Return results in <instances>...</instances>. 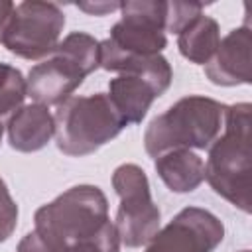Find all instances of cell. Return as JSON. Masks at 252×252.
Here are the masks:
<instances>
[{
    "label": "cell",
    "instance_id": "obj_13",
    "mask_svg": "<svg viewBox=\"0 0 252 252\" xmlns=\"http://www.w3.org/2000/svg\"><path fill=\"white\" fill-rule=\"evenodd\" d=\"M158 177L173 193H191L205 179V163L193 150H171L154 159Z\"/></svg>",
    "mask_w": 252,
    "mask_h": 252
},
{
    "label": "cell",
    "instance_id": "obj_6",
    "mask_svg": "<svg viewBox=\"0 0 252 252\" xmlns=\"http://www.w3.org/2000/svg\"><path fill=\"white\" fill-rule=\"evenodd\" d=\"M112 187L120 197L114 220L120 244L128 248L146 246L158 234L161 220L146 171L136 163H122L112 173Z\"/></svg>",
    "mask_w": 252,
    "mask_h": 252
},
{
    "label": "cell",
    "instance_id": "obj_20",
    "mask_svg": "<svg viewBox=\"0 0 252 252\" xmlns=\"http://www.w3.org/2000/svg\"><path fill=\"white\" fill-rule=\"evenodd\" d=\"M77 8L87 12L89 16H106L114 10H120V2H83L77 4Z\"/></svg>",
    "mask_w": 252,
    "mask_h": 252
},
{
    "label": "cell",
    "instance_id": "obj_21",
    "mask_svg": "<svg viewBox=\"0 0 252 252\" xmlns=\"http://www.w3.org/2000/svg\"><path fill=\"white\" fill-rule=\"evenodd\" d=\"M14 6L16 4H12L8 0H0V37H2V32H4V28H6L12 12H14Z\"/></svg>",
    "mask_w": 252,
    "mask_h": 252
},
{
    "label": "cell",
    "instance_id": "obj_2",
    "mask_svg": "<svg viewBox=\"0 0 252 252\" xmlns=\"http://www.w3.org/2000/svg\"><path fill=\"white\" fill-rule=\"evenodd\" d=\"M250 102L224 108V134L209 146L205 179L242 213H250Z\"/></svg>",
    "mask_w": 252,
    "mask_h": 252
},
{
    "label": "cell",
    "instance_id": "obj_9",
    "mask_svg": "<svg viewBox=\"0 0 252 252\" xmlns=\"http://www.w3.org/2000/svg\"><path fill=\"white\" fill-rule=\"evenodd\" d=\"M252 35L250 26L230 30L219 43L215 55L205 65V77L219 87L252 83Z\"/></svg>",
    "mask_w": 252,
    "mask_h": 252
},
{
    "label": "cell",
    "instance_id": "obj_15",
    "mask_svg": "<svg viewBox=\"0 0 252 252\" xmlns=\"http://www.w3.org/2000/svg\"><path fill=\"white\" fill-rule=\"evenodd\" d=\"M55 53L67 57L87 77L100 67V41L85 32H71L65 35L55 47Z\"/></svg>",
    "mask_w": 252,
    "mask_h": 252
},
{
    "label": "cell",
    "instance_id": "obj_16",
    "mask_svg": "<svg viewBox=\"0 0 252 252\" xmlns=\"http://www.w3.org/2000/svg\"><path fill=\"white\" fill-rule=\"evenodd\" d=\"M28 96V85L20 69L0 63V116L16 112Z\"/></svg>",
    "mask_w": 252,
    "mask_h": 252
},
{
    "label": "cell",
    "instance_id": "obj_5",
    "mask_svg": "<svg viewBox=\"0 0 252 252\" xmlns=\"http://www.w3.org/2000/svg\"><path fill=\"white\" fill-rule=\"evenodd\" d=\"M120 14L122 18L110 28V35L100 41V67L106 71L116 61L128 57L159 55L167 45V2H120Z\"/></svg>",
    "mask_w": 252,
    "mask_h": 252
},
{
    "label": "cell",
    "instance_id": "obj_17",
    "mask_svg": "<svg viewBox=\"0 0 252 252\" xmlns=\"http://www.w3.org/2000/svg\"><path fill=\"white\" fill-rule=\"evenodd\" d=\"M65 252H120V236L118 230L114 226V222L110 220L94 238L81 242L77 246H71Z\"/></svg>",
    "mask_w": 252,
    "mask_h": 252
},
{
    "label": "cell",
    "instance_id": "obj_8",
    "mask_svg": "<svg viewBox=\"0 0 252 252\" xmlns=\"http://www.w3.org/2000/svg\"><path fill=\"white\" fill-rule=\"evenodd\" d=\"M224 238L219 217L201 207L181 209L146 244V252H213Z\"/></svg>",
    "mask_w": 252,
    "mask_h": 252
},
{
    "label": "cell",
    "instance_id": "obj_3",
    "mask_svg": "<svg viewBox=\"0 0 252 252\" xmlns=\"http://www.w3.org/2000/svg\"><path fill=\"white\" fill-rule=\"evenodd\" d=\"M226 104L189 94L158 114L144 132V148L150 158L171 150H207L220 134Z\"/></svg>",
    "mask_w": 252,
    "mask_h": 252
},
{
    "label": "cell",
    "instance_id": "obj_12",
    "mask_svg": "<svg viewBox=\"0 0 252 252\" xmlns=\"http://www.w3.org/2000/svg\"><path fill=\"white\" fill-rule=\"evenodd\" d=\"M158 96L154 85L140 75H118L108 83V98L126 126L140 124Z\"/></svg>",
    "mask_w": 252,
    "mask_h": 252
},
{
    "label": "cell",
    "instance_id": "obj_1",
    "mask_svg": "<svg viewBox=\"0 0 252 252\" xmlns=\"http://www.w3.org/2000/svg\"><path fill=\"white\" fill-rule=\"evenodd\" d=\"M108 222V201L102 189L75 185L35 211L33 230L20 240L16 252H65L94 238Z\"/></svg>",
    "mask_w": 252,
    "mask_h": 252
},
{
    "label": "cell",
    "instance_id": "obj_19",
    "mask_svg": "<svg viewBox=\"0 0 252 252\" xmlns=\"http://www.w3.org/2000/svg\"><path fill=\"white\" fill-rule=\"evenodd\" d=\"M18 224V205L10 195L6 181L0 177V242L8 240Z\"/></svg>",
    "mask_w": 252,
    "mask_h": 252
},
{
    "label": "cell",
    "instance_id": "obj_10",
    "mask_svg": "<svg viewBox=\"0 0 252 252\" xmlns=\"http://www.w3.org/2000/svg\"><path fill=\"white\" fill-rule=\"evenodd\" d=\"M85 73L71 63L67 57L59 53H51V57L33 65L28 73V96H32L37 104H61L83 85Z\"/></svg>",
    "mask_w": 252,
    "mask_h": 252
},
{
    "label": "cell",
    "instance_id": "obj_7",
    "mask_svg": "<svg viewBox=\"0 0 252 252\" xmlns=\"http://www.w3.org/2000/svg\"><path fill=\"white\" fill-rule=\"evenodd\" d=\"M65 26L63 10L53 2H20L2 32L0 43L22 59H43L55 51Z\"/></svg>",
    "mask_w": 252,
    "mask_h": 252
},
{
    "label": "cell",
    "instance_id": "obj_4",
    "mask_svg": "<svg viewBox=\"0 0 252 252\" xmlns=\"http://www.w3.org/2000/svg\"><path fill=\"white\" fill-rule=\"evenodd\" d=\"M53 120L57 148L73 158L94 154L126 128L104 93L67 98L57 106Z\"/></svg>",
    "mask_w": 252,
    "mask_h": 252
},
{
    "label": "cell",
    "instance_id": "obj_18",
    "mask_svg": "<svg viewBox=\"0 0 252 252\" xmlns=\"http://www.w3.org/2000/svg\"><path fill=\"white\" fill-rule=\"evenodd\" d=\"M203 14V4L195 2H167V16H165V32L179 33V30L193 20L195 16Z\"/></svg>",
    "mask_w": 252,
    "mask_h": 252
},
{
    "label": "cell",
    "instance_id": "obj_22",
    "mask_svg": "<svg viewBox=\"0 0 252 252\" xmlns=\"http://www.w3.org/2000/svg\"><path fill=\"white\" fill-rule=\"evenodd\" d=\"M2 134H4V126H2V122H0V142H2Z\"/></svg>",
    "mask_w": 252,
    "mask_h": 252
},
{
    "label": "cell",
    "instance_id": "obj_11",
    "mask_svg": "<svg viewBox=\"0 0 252 252\" xmlns=\"http://www.w3.org/2000/svg\"><path fill=\"white\" fill-rule=\"evenodd\" d=\"M6 132L8 142L16 152L30 154L47 146L55 134V120L43 104H22L16 112H12Z\"/></svg>",
    "mask_w": 252,
    "mask_h": 252
},
{
    "label": "cell",
    "instance_id": "obj_14",
    "mask_svg": "<svg viewBox=\"0 0 252 252\" xmlns=\"http://www.w3.org/2000/svg\"><path fill=\"white\" fill-rule=\"evenodd\" d=\"M219 43H220L219 22L205 14H199L193 20H189L177 33L179 53L187 61L203 67L211 61Z\"/></svg>",
    "mask_w": 252,
    "mask_h": 252
},
{
    "label": "cell",
    "instance_id": "obj_23",
    "mask_svg": "<svg viewBox=\"0 0 252 252\" xmlns=\"http://www.w3.org/2000/svg\"><path fill=\"white\" fill-rule=\"evenodd\" d=\"M240 252H250V250H240Z\"/></svg>",
    "mask_w": 252,
    "mask_h": 252
}]
</instances>
